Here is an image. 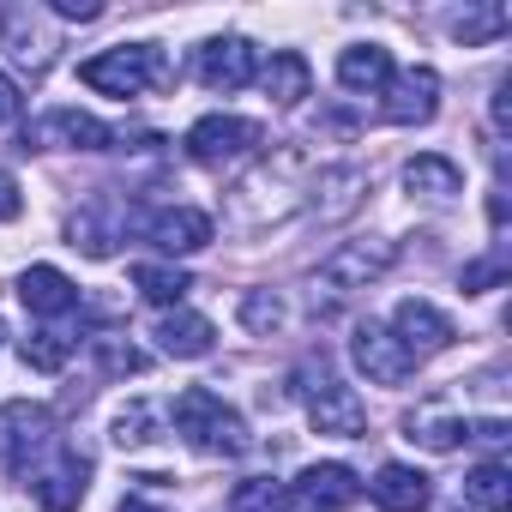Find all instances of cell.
Masks as SVG:
<instances>
[{
	"label": "cell",
	"instance_id": "cell-40",
	"mask_svg": "<svg viewBox=\"0 0 512 512\" xmlns=\"http://www.w3.org/2000/svg\"><path fill=\"white\" fill-rule=\"evenodd\" d=\"M0 344H7V320H0Z\"/></svg>",
	"mask_w": 512,
	"mask_h": 512
},
{
	"label": "cell",
	"instance_id": "cell-33",
	"mask_svg": "<svg viewBox=\"0 0 512 512\" xmlns=\"http://www.w3.org/2000/svg\"><path fill=\"white\" fill-rule=\"evenodd\" d=\"M151 428H157L151 404H127V410L115 416V446H145V440H157Z\"/></svg>",
	"mask_w": 512,
	"mask_h": 512
},
{
	"label": "cell",
	"instance_id": "cell-3",
	"mask_svg": "<svg viewBox=\"0 0 512 512\" xmlns=\"http://www.w3.org/2000/svg\"><path fill=\"white\" fill-rule=\"evenodd\" d=\"M392 266H398V241H386V235L344 241V247H332L326 260H320V272H314V290H326V296H356V290L380 284Z\"/></svg>",
	"mask_w": 512,
	"mask_h": 512
},
{
	"label": "cell",
	"instance_id": "cell-34",
	"mask_svg": "<svg viewBox=\"0 0 512 512\" xmlns=\"http://www.w3.org/2000/svg\"><path fill=\"white\" fill-rule=\"evenodd\" d=\"M7 37H13V55L19 61H37V67L49 61V43L31 31V13H7Z\"/></svg>",
	"mask_w": 512,
	"mask_h": 512
},
{
	"label": "cell",
	"instance_id": "cell-10",
	"mask_svg": "<svg viewBox=\"0 0 512 512\" xmlns=\"http://www.w3.org/2000/svg\"><path fill=\"white\" fill-rule=\"evenodd\" d=\"M308 193H314L308 205H314L320 223H344L368 199V169H356V163H320L314 181H308Z\"/></svg>",
	"mask_w": 512,
	"mask_h": 512
},
{
	"label": "cell",
	"instance_id": "cell-22",
	"mask_svg": "<svg viewBox=\"0 0 512 512\" xmlns=\"http://www.w3.org/2000/svg\"><path fill=\"white\" fill-rule=\"evenodd\" d=\"M392 55L380 49V43H356V49H344L338 55V85L344 91H386L392 85Z\"/></svg>",
	"mask_w": 512,
	"mask_h": 512
},
{
	"label": "cell",
	"instance_id": "cell-13",
	"mask_svg": "<svg viewBox=\"0 0 512 512\" xmlns=\"http://www.w3.org/2000/svg\"><path fill=\"white\" fill-rule=\"evenodd\" d=\"M440 115V73L434 67H410V73H392L386 85V121L398 127H422Z\"/></svg>",
	"mask_w": 512,
	"mask_h": 512
},
{
	"label": "cell",
	"instance_id": "cell-4",
	"mask_svg": "<svg viewBox=\"0 0 512 512\" xmlns=\"http://www.w3.org/2000/svg\"><path fill=\"white\" fill-rule=\"evenodd\" d=\"M79 79L103 97H145L157 79H163V55L151 43H121V49H103L79 67Z\"/></svg>",
	"mask_w": 512,
	"mask_h": 512
},
{
	"label": "cell",
	"instance_id": "cell-8",
	"mask_svg": "<svg viewBox=\"0 0 512 512\" xmlns=\"http://www.w3.org/2000/svg\"><path fill=\"white\" fill-rule=\"evenodd\" d=\"M350 356H356V368L374 380V386H404L410 374H416V356L398 344V332L392 326H380V320H362L356 332H350Z\"/></svg>",
	"mask_w": 512,
	"mask_h": 512
},
{
	"label": "cell",
	"instance_id": "cell-19",
	"mask_svg": "<svg viewBox=\"0 0 512 512\" xmlns=\"http://www.w3.org/2000/svg\"><path fill=\"white\" fill-rule=\"evenodd\" d=\"M404 434H410L416 446H428V452H458V446L470 440V422H464L452 404H416V410L404 416Z\"/></svg>",
	"mask_w": 512,
	"mask_h": 512
},
{
	"label": "cell",
	"instance_id": "cell-20",
	"mask_svg": "<svg viewBox=\"0 0 512 512\" xmlns=\"http://www.w3.org/2000/svg\"><path fill=\"white\" fill-rule=\"evenodd\" d=\"M374 488V506L380 512H422L428 506V476L422 470H410V464H380V476L368 482Z\"/></svg>",
	"mask_w": 512,
	"mask_h": 512
},
{
	"label": "cell",
	"instance_id": "cell-18",
	"mask_svg": "<svg viewBox=\"0 0 512 512\" xmlns=\"http://www.w3.org/2000/svg\"><path fill=\"white\" fill-rule=\"evenodd\" d=\"M157 344H163V356H175V362H199V356H211L217 326H211L205 314H193V308H169V314L157 320Z\"/></svg>",
	"mask_w": 512,
	"mask_h": 512
},
{
	"label": "cell",
	"instance_id": "cell-30",
	"mask_svg": "<svg viewBox=\"0 0 512 512\" xmlns=\"http://www.w3.org/2000/svg\"><path fill=\"white\" fill-rule=\"evenodd\" d=\"M241 326L260 332V338H272V332L284 326V296H278V290H247V296H241Z\"/></svg>",
	"mask_w": 512,
	"mask_h": 512
},
{
	"label": "cell",
	"instance_id": "cell-12",
	"mask_svg": "<svg viewBox=\"0 0 512 512\" xmlns=\"http://www.w3.org/2000/svg\"><path fill=\"white\" fill-rule=\"evenodd\" d=\"M392 332H398V344L422 362V356H440V350H452V320L434 308V302H422V296H410V302H398L392 308Z\"/></svg>",
	"mask_w": 512,
	"mask_h": 512
},
{
	"label": "cell",
	"instance_id": "cell-7",
	"mask_svg": "<svg viewBox=\"0 0 512 512\" xmlns=\"http://www.w3.org/2000/svg\"><path fill=\"white\" fill-rule=\"evenodd\" d=\"M121 139L97 121V115H85V109H49L31 133H25V151H115Z\"/></svg>",
	"mask_w": 512,
	"mask_h": 512
},
{
	"label": "cell",
	"instance_id": "cell-35",
	"mask_svg": "<svg viewBox=\"0 0 512 512\" xmlns=\"http://www.w3.org/2000/svg\"><path fill=\"white\" fill-rule=\"evenodd\" d=\"M49 13H55V19H67V25H73V19H79V25H91V19H103V0H49Z\"/></svg>",
	"mask_w": 512,
	"mask_h": 512
},
{
	"label": "cell",
	"instance_id": "cell-6",
	"mask_svg": "<svg viewBox=\"0 0 512 512\" xmlns=\"http://www.w3.org/2000/svg\"><path fill=\"white\" fill-rule=\"evenodd\" d=\"M302 392H308V422H314V434H332V440H362V434H368V404L356 398V386H344V380H332V374L320 368V380L302 386Z\"/></svg>",
	"mask_w": 512,
	"mask_h": 512
},
{
	"label": "cell",
	"instance_id": "cell-37",
	"mask_svg": "<svg viewBox=\"0 0 512 512\" xmlns=\"http://www.w3.org/2000/svg\"><path fill=\"white\" fill-rule=\"evenodd\" d=\"M19 109H25V97H19V85L0 73V127H13L19 121Z\"/></svg>",
	"mask_w": 512,
	"mask_h": 512
},
{
	"label": "cell",
	"instance_id": "cell-11",
	"mask_svg": "<svg viewBox=\"0 0 512 512\" xmlns=\"http://www.w3.org/2000/svg\"><path fill=\"white\" fill-rule=\"evenodd\" d=\"M253 67H260V61H253L247 37H211V43L193 49V73H199L205 91H241L253 79Z\"/></svg>",
	"mask_w": 512,
	"mask_h": 512
},
{
	"label": "cell",
	"instance_id": "cell-29",
	"mask_svg": "<svg viewBox=\"0 0 512 512\" xmlns=\"http://www.w3.org/2000/svg\"><path fill=\"white\" fill-rule=\"evenodd\" d=\"M223 512H284V482L272 476H247L229 488V506Z\"/></svg>",
	"mask_w": 512,
	"mask_h": 512
},
{
	"label": "cell",
	"instance_id": "cell-16",
	"mask_svg": "<svg viewBox=\"0 0 512 512\" xmlns=\"http://www.w3.org/2000/svg\"><path fill=\"white\" fill-rule=\"evenodd\" d=\"M296 500L302 506H320V512H338V506H356L362 500V476L350 464H308L296 476Z\"/></svg>",
	"mask_w": 512,
	"mask_h": 512
},
{
	"label": "cell",
	"instance_id": "cell-36",
	"mask_svg": "<svg viewBox=\"0 0 512 512\" xmlns=\"http://www.w3.org/2000/svg\"><path fill=\"white\" fill-rule=\"evenodd\" d=\"M25 211V199H19V181L7 175V169H0V223H13Z\"/></svg>",
	"mask_w": 512,
	"mask_h": 512
},
{
	"label": "cell",
	"instance_id": "cell-39",
	"mask_svg": "<svg viewBox=\"0 0 512 512\" xmlns=\"http://www.w3.org/2000/svg\"><path fill=\"white\" fill-rule=\"evenodd\" d=\"M115 512H157V506H151V500H121Z\"/></svg>",
	"mask_w": 512,
	"mask_h": 512
},
{
	"label": "cell",
	"instance_id": "cell-21",
	"mask_svg": "<svg viewBox=\"0 0 512 512\" xmlns=\"http://www.w3.org/2000/svg\"><path fill=\"white\" fill-rule=\"evenodd\" d=\"M260 85H266V97H272L278 109H296V103L314 91V67H308V55L278 49V55L266 61V73H260Z\"/></svg>",
	"mask_w": 512,
	"mask_h": 512
},
{
	"label": "cell",
	"instance_id": "cell-23",
	"mask_svg": "<svg viewBox=\"0 0 512 512\" xmlns=\"http://www.w3.org/2000/svg\"><path fill=\"white\" fill-rule=\"evenodd\" d=\"M404 187L428 193V199H452V193H464V169L452 157H440V151H416L404 163Z\"/></svg>",
	"mask_w": 512,
	"mask_h": 512
},
{
	"label": "cell",
	"instance_id": "cell-28",
	"mask_svg": "<svg viewBox=\"0 0 512 512\" xmlns=\"http://www.w3.org/2000/svg\"><path fill=\"white\" fill-rule=\"evenodd\" d=\"M500 31H506V7H500V0H482V7H470V13L452 19V37H458L464 49H476V43H488V37H500Z\"/></svg>",
	"mask_w": 512,
	"mask_h": 512
},
{
	"label": "cell",
	"instance_id": "cell-25",
	"mask_svg": "<svg viewBox=\"0 0 512 512\" xmlns=\"http://www.w3.org/2000/svg\"><path fill=\"white\" fill-rule=\"evenodd\" d=\"M464 500L482 506V512H506L512 506V470L506 464H476L464 476Z\"/></svg>",
	"mask_w": 512,
	"mask_h": 512
},
{
	"label": "cell",
	"instance_id": "cell-24",
	"mask_svg": "<svg viewBox=\"0 0 512 512\" xmlns=\"http://www.w3.org/2000/svg\"><path fill=\"white\" fill-rule=\"evenodd\" d=\"M133 290H139L151 308H181L187 290H193V278H187L181 266H157V260H145V266H133Z\"/></svg>",
	"mask_w": 512,
	"mask_h": 512
},
{
	"label": "cell",
	"instance_id": "cell-14",
	"mask_svg": "<svg viewBox=\"0 0 512 512\" xmlns=\"http://www.w3.org/2000/svg\"><path fill=\"white\" fill-rule=\"evenodd\" d=\"M85 488H91V458H79V452H55V464L31 470V494L49 512H73L85 500Z\"/></svg>",
	"mask_w": 512,
	"mask_h": 512
},
{
	"label": "cell",
	"instance_id": "cell-38",
	"mask_svg": "<svg viewBox=\"0 0 512 512\" xmlns=\"http://www.w3.org/2000/svg\"><path fill=\"white\" fill-rule=\"evenodd\" d=\"M494 121H500V127H506V121H512V79H506V85H500V91H494Z\"/></svg>",
	"mask_w": 512,
	"mask_h": 512
},
{
	"label": "cell",
	"instance_id": "cell-32",
	"mask_svg": "<svg viewBox=\"0 0 512 512\" xmlns=\"http://www.w3.org/2000/svg\"><path fill=\"white\" fill-rule=\"evenodd\" d=\"M91 350H97V368H103V374H115V380H121V374H139V368H145V356H139V350H133L127 338H97Z\"/></svg>",
	"mask_w": 512,
	"mask_h": 512
},
{
	"label": "cell",
	"instance_id": "cell-27",
	"mask_svg": "<svg viewBox=\"0 0 512 512\" xmlns=\"http://www.w3.org/2000/svg\"><path fill=\"white\" fill-rule=\"evenodd\" d=\"M67 235H73V247L91 253V260H109V253H115V223L103 217V205H85V211L67 223Z\"/></svg>",
	"mask_w": 512,
	"mask_h": 512
},
{
	"label": "cell",
	"instance_id": "cell-9",
	"mask_svg": "<svg viewBox=\"0 0 512 512\" xmlns=\"http://www.w3.org/2000/svg\"><path fill=\"white\" fill-rule=\"evenodd\" d=\"M187 157L193 163H235V157H247L253 145H260V127H253V121H241V115H205V121H193L187 127Z\"/></svg>",
	"mask_w": 512,
	"mask_h": 512
},
{
	"label": "cell",
	"instance_id": "cell-2",
	"mask_svg": "<svg viewBox=\"0 0 512 512\" xmlns=\"http://www.w3.org/2000/svg\"><path fill=\"white\" fill-rule=\"evenodd\" d=\"M175 434H181L193 452H205V458H241V452L253 446L241 410H229L211 386H187V392L175 398Z\"/></svg>",
	"mask_w": 512,
	"mask_h": 512
},
{
	"label": "cell",
	"instance_id": "cell-15",
	"mask_svg": "<svg viewBox=\"0 0 512 512\" xmlns=\"http://www.w3.org/2000/svg\"><path fill=\"white\" fill-rule=\"evenodd\" d=\"M145 241L157 247V253H199L205 241H211V217L205 211H193V205H169V211H157L151 223H145Z\"/></svg>",
	"mask_w": 512,
	"mask_h": 512
},
{
	"label": "cell",
	"instance_id": "cell-17",
	"mask_svg": "<svg viewBox=\"0 0 512 512\" xmlns=\"http://www.w3.org/2000/svg\"><path fill=\"white\" fill-rule=\"evenodd\" d=\"M19 302L31 314H43V320H61V314L79 308V290H73V278L61 266H25L19 272Z\"/></svg>",
	"mask_w": 512,
	"mask_h": 512
},
{
	"label": "cell",
	"instance_id": "cell-5",
	"mask_svg": "<svg viewBox=\"0 0 512 512\" xmlns=\"http://www.w3.org/2000/svg\"><path fill=\"white\" fill-rule=\"evenodd\" d=\"M55 440V416L31 398H13V404H0V470H13V476H31L37 458L49 452Z\"/></svg>",
	"mask_w": 512,
	"mask_h": 512
},
{
	"label": "cell",
	"instance_id": "cell-31",
	"mask_svg": "<svg viewBox=\"0 0 512 512\" xmlns=\"http://www.w3.org/2000/svg\"><path fill=\"white\" fill-rule=\"evenodd\" d=\"M506 272H512V260L494 247V253H482V260H470V266L458 272V284H464V296H482V290H500Z\"/></svg>",
	"mask_w": 512,
	"mask_h": 512
},
{
	"label": "cell",
	"instance_id": "cell-1",
	"mask_svg": "<svg viewBox=\"0 0 512 512\" xmlns=\"http://www.w3.org/2000/svg\"><path fill=\"white\" fill-rule=\"evenodd\" d=\"M308 181H314V157L302 151V145H278L260 169H253L235 193H229V229H272V223H284L296 205H302V193H308Z\"/></svg>",
	"mask_w": 512,
	"mask_h": 512
},
{
	"label": "cell",
	"instance_id": "cell-26",
	"mask_svg": "<svg viewBox=\"0 0 512 512\" xmlns=\"http://www.w3.org/2000/svg\"><path fill=\"white\" fill-rule=\"evenodd\" d=\"M19 362L37 374H61L73 362V338L67 332H31V338H19Z\"/></svg>",
	"mask_w": 512,
	"mask_h": 512
}]
</instances>
